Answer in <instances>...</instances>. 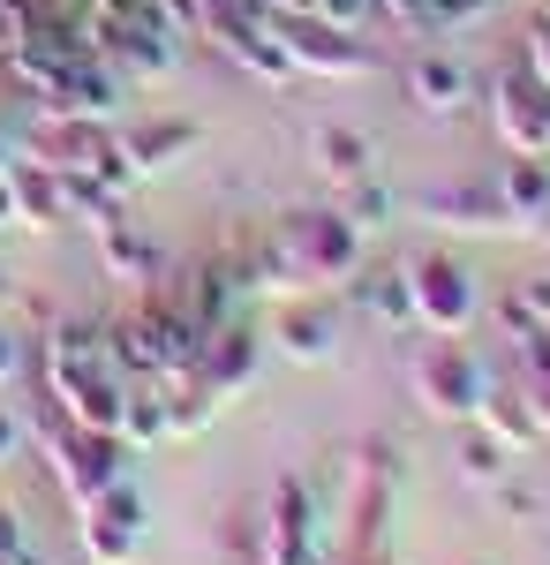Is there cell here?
<instances>
[{"instance_id": "6da1fadb", "label": "cell", "mask_w": 550, "mask_h": 565, "mask_svg": "<svg viewBox=\"0 0 550 565\" xmlns=\"http://www.w3.org/2000/svg\"><path fill=\"white\" fill-rule=\"evenodd\" d=\"M39 452H45V476H53V490L84 513L91 498H106L114 482H128V452L121 437H106V430H76L61 407H39Z\"/></svg>"}, {"instance_id": "7a4b0ae2", "label": "cell", "mask_w": 550, "mask_h": 565, "mask_svg": "<svg viewBox=\"0 0 550 565\" xmlns=\"http://www.w3.org/2000/svg\"><path fill=\"white\" fill-rule=\"evenodd\" d=\"M106 348H114V362H121L128 377L167 385V377H197L204 332H197V324H181L159 295H144L128 317H114V324H106Z\"/></svg>"}, {"instance_id": "3957f363", "label": "cell", "mask_w": 550, "mask_h": 565, "mask_svg": "<svg viewBox=\"0 0 550 565\" xmlns=\"http://www.w3.org/2000/svg\"><path fill=\"white\" fill-rule=\"evenodd\" d=\"M408 385H415V407H423L430 423H475V407L490 392V370L461 340H430L415 354V370H408Z\"/></svg>"}, {"instance_id": "277c9868", "label": "cell", "mask_w": 550, "mask_h": 565, "mask_svg": "<svg viewBox=\"0 0 550 565\" xmlns=\"http://www.w3.org/2000/svg\"><path fill=\"white\" fill-rule=\"evenodd\" d=\"M400 271H408V309H415V324L430 340H461L483 317V287H475V271L461 257H415Z\"/></svg>"}, {"instance_id": "5b68a950", "label": "cell", "mask_w": 550, "mask_h": 565, "mask_svg": "<svg viewBox=\"0 0 550 565\" xmlns=\"http://www.w3.org/2000/svg\"><path fill=\"white\" fill-rule=\"evenodd\" d=\"M279 45H287V61H295V76H332V84H355V76H370L378 68V53L355 39V31H332V23H317V15H264Z\"/></svg>"}, {"instance_id": "8992f818", "label": "cell", "mask_w": 550, "mask_h": 565, "mask_svg": "<svg viewBox=\"0 0 550 565\" xmlns=\"http://www.w3.org/2000/svg\"><path fill=\"white\" fill-rule=\"evenodd\" d=\"M144 527H151L144 498H136L128 482H114L106 498H91L84 513H76V551H84L91 565H128L144 551Z\"/></svg>"}, {"instance_id": "52a82bcc", "label": "cell", "mask_w": 550, "mask_h": 565, "mask_svg": "<svg viewBox=\"0 0 550 565\" xmlns=\"http://www.w3.org/2000/svg\"><path fill=\"white\" fill-rule=\"evenodd\" d=\"M256 565H317V505L302 476L272 482V505H264V535H256Z\"/></svg>"}, {"instance_id": "ba28073f", "label": "cell", "mask_w": 550, "mask_h": 565, "mask_svg": "<svg viewBox=\"0 0 550 565\" xmlns=\"http://www.w3.org/2000/svg\"><path fill=\"white\" fill-rule=\"evenodd\" d=\"M159 302L181 317V324H197V332H219L226 317H242V287L226 279V264H189V271H167L159 287H151Z\"/></svg>"}, {"instance_id": "9c48e42d", "label": "cell", "mask_w": 550, "mask_h": 565, "mask_svg": "<svg viewBox=\"0 0 550 565\" xmlns=\"http://www.w3.org/2000/svg\"><path fill=\"white\" fill-rule=\"evenodd\" d=\"M256 362H264V332H256L250 317H226L219 332H204V354H197V385L212 392V399H234V392L256 377Z\"/></svg>"}, {"instance_id": "30bf717a", "label": "cell", "mask_w": 550, "mask_h": 565, "mask_svg": "<svg viewBox=\"0 0 550 565\" xmlns=\"http://www.w3.org/2000/svg\"><path fill=\"white\" fill-rule=\"evenodd\" d=\"M490 129H498V143H506L512 159H550V98L528 84V68L498 84V98H490Z\"/></svg>"}, {"instance_id": "8fae6325", "label": "cell", "mask_w": 550, "mask_h": 565, "mask_svg": "<svg viewBox=\"0 0 550 565\" xmlns=\"http://www.w3.org/2000/svg\"><path fill=\"white\" fill-rule=\"evenodd\" d=\"M423 218L453 226V234H528V226L498 204L490 181H437V189H423Z\"/></svg>"}, {"instance_id": "7c38bea8", "label": "cell", "mask_w": 550, "mask_h": 565, "mask_svg": "<svg viewBox=\"0 0 550 565\" xmlns=\"http://www.w3.org/2000/svg\"><path fill=\"white\" fill-rule=\"evenodd\" d=\"M121 106H128V76L114 61H84L39 98V114H68V121H114Z\"/></svg>"}, {"instance_id": "4fadbf2b", "label": "cell", "mask_w": 550, "mask_h": 565, "mask_svg": "<svg viewBox=\"0 0 550 565\" xmlns=\"http://www.w3.org/2000/svg\"><path fill=\"white\" fill-rule=\"evenodd\" d=\"M400 90H408V106H415V114H437V121H445V114H461L467 98H475V76H467L453 53H437V45H430V53H415V61L400 68Z\"/></svg>"}, {"instance_id": "5bb4252c", "label": "cell", "mask_w": 550, "mask_h": 565, "mask_svg": "<svg viewBox=\"0 0 550 565\" xmlns=\"http://www.w3.org/2000/svg\"><path fill=\"white\" fill-rule=\"evenodd\" d=\"M475 430L498 437L512 460H520V452H536V445H543V415L528 407V392H520V385H498V377H490L483 407H475Z\"/></svg>"}, {"instance_id": "9a60e30c", "label": "cell", "mask_w": 550, "mask_h": 565, "mask_svg": "<svg viewBox=\"0 0 550 565\" xmlns=\"http://www.w3.org/2000/svg\"><path fill=\"white\" fill-rule=\"evenodd\" d=\"M98 264H106V271H114L121 287H136V295H151V287L167 279V249H159V242H151L144 226H128V218L98 234Z\"/></svg>"}, {"instance_id": "2e32d148", "label": "cell", "mask_w": 550, "mask_h": 565, "mask_svg": "<svg viewBox=\"0 0 550 565\" xmlns=\"http://www.w3.org/2000/svg\"><path fill=\"white\" fill-rule=\"evenodd\" d=\"M219 53H226L234 68H250L264 90H287V84H295V61H287V45H279V31H272L264 15H250V23H242L234 39L219 45Z\"/></svg>"}, {"instance_id": "e0dca14e", "label": "cell", "mask_w": 550, "mask_h": 565, "mask_svg": "<svg viewBox=\"0 0 550 565\" xmlns=\"http://www.w3.org/2000/svg\"><path fill=\"white\" fill-rule=\"evenodd\" d=\"M8 189H15V226H23V234L68 226V218H61V174H53V167H39V159H8Z\"/></svg>"}, {"instance_id": "ac0fdd59", "label": "cell", "mask_w": 550, "mask_h": 565, "mask_svg": "<svg viewBox=\"0 0 550 565\" xmlns=\"http://www.w3.org/2000/svg\"><path fill=\"white\" fill-rule=\"evenodd\" d=\"M272 340H279L287 362H332V354H339V324H332V309L287 302L279 317H272Z\"/></svg>"}, {"instance_id": "d6986e66", "label": "cell", "mask_w": 550, "mask_h": 565, "mask_svg": "<svg viewBox=\"0 0 550 565\" xmlns=\"http://www.w3.org/2000/svg\"><path fill=\"white\" fill-rule=\"evenodd\" d=\"M121 181H98V174H61V218L68 226H84V234H106V226H121Z\"/></svg>"}, {"instance_id": "ffe728a7", "label": "cell", "mask_w": 550, "mask_h": 565, "mask_svg": "<svg viewBox=\"0 0 550 565\" xmlns=\"http://www.w3.org/2000/svg\"><path fill=\"white\" fill-rule=\"evenodd\" d=\"M189 143H197V129H189V121H136V129L121 136L128 174H136V181H144V174H167L173 159H189Z\"/></svg>"}, {"instance_id": "44dd1931", "label": "cell", "mask_w": 550, "mask_h": 565, "mask_svg": "<svg viewBox=\"0 0 550 565\" xmlns=\"http://www.w3.org/2000/svg\"><path fill=\"white\" fill-rule=\"evenodd\" d=\"M490 189H498V204L536 234V218L550 212V159H512V151H506V167H498Z\"/></svg>"}, {"instance_id": "7402d4cb", "label": "cell", "mask_w": 550, "mask_h": 565, "mask_svg": "<svg viewBox=\"0 0 550 565\" xmlns=\"http://www.w3.org/2000/svg\"><path fill=\"white\" fill-rule=\"evenodd\" d=\"M512 385L528 392V407L543 415V437H550V332H520L512 340Z\"/></svg>"}, {"instance_id": "603a6c76", "label": "cell", "mask_w": 550, "mask_h": 565, "mask_svg": "<svg viewBox=\"0 0 550 565\" xmlns=\"http://www.w3.org/2000/svg\"><path fill=\"white\" fill-rule=\"evenodd\" d=\"M309 151H317V167H325V174H332L339 189L370 174V136H362V129H339V121H332V129H317V136H309Z\"/></svg>"}, {"instance_id": "cb8c5ba5", "label": "cell", "mask_w": 550, "mask_h": 565, "mask_svg": "<svg viewBox=\"0 0 550 565\" xmlns=\"http://www.w3.org/2000/svg\"><path fill=\"white\" fill-rule=\"evenodd\" d=\"M159 407H167V437H197L226 399H212L197 377H167V385H159Z\"/></svg>"}, {"instance_id": "d4e9b609", "label": "cell", "mask_w": 550, "mask_h": 565, "mask_svg": "<svg viewBox=\"0 0 550 565\" xmlns=\"http://www.w3.org/2000/svg\"><path fill=\"white\" fill-rule=\"evenodd\" d=\"M121 445L128 452H159V445H173L167 437V407H159V385H128V415H121Z\"/></svg>"}, {"instance_id": "484cf974", "label": "cell", "mask_w": 550, "mask_h": 565, "mask_svg": "<svg viewBox=\"0 0 550 565\" xmlns=\"http://www.w3.org/2000/svg\"><path fill=\"white\" fill-rule=\"evenodd\" d=\"M355 302L370 309L384 332H415V309H408V271H378V279H362V287H355Z\"/></svg>"}, {"instance_id": "4316f807", "label": "cell", "mask_w": 550, "mask_h": 565, "mask_svg": "<svg viewBox=\"0 0 550 565\" xmlns=\"http://www.w3.org/2000/svg\"><path fill=\"white\" fill-rule=\"evenodd\" d=\"M453 460H461V482H475V490H498V482L512 476V452L498 445V437H483V430H467Z\"/></svg>"}, {"instance_id": "83f0119b", "label": "cell", "mask_w": 550, "mask_h": 565, "mask_svg": "<svg viewBox=\"0 0 550 565\" xmlns=\"http://www.w3.org/2000/svg\"><path fill=\"white\" fill-rule=\"evenodd\" d=\"M370 23H384L392 39H445L430 0H370Z\"/></svg>"}, {"instance_id": "f1b7e54d", "label": "cell", "mask_w": 550, "mask_h": 565, "mask_svg": "<svg viewBox=\"0 0 550 565\" xmlns=\"http://www.w3.org/2000/svg\"><path fill=\"white\" fill-rule=\"evenodd\" d=\"M339 212H347V226H355V234H378L384 218H392V189H378L370 174L347 181V204H339Z\"/></svg>"}, {"instance_id": "f546056e", "label": "cell", "mask_w": 550, "mask_h": 565, "mask_svg": "<svg viewBox=\"0 0 550 565\" xmlns=\"http://www.w3.org/2000/svg\"><path fill=\"white\" fill-rule=\"evenodd\" d=\"M520 61H528V84L550 98V15H536V23H528V39H520Z\"/></svg>"}, {"instance_id": "4dcf8cb0", "label": "cell", "mask_w": 550, "mask_h": 565, "mask_svg": "<svg viewBox=\"0 0 550 565\" xmlns=\"http://www.w3.org/2000/svg\"><path fill=\"white\" fill-rule=\"evenodd\" d=\"M309 15L332 23V31H362L370 23V0H309Z\"/></svg>"}, {"instance_id": "1f68e13d", "label": "cell", "mask_w": 550, "mask_h": 565, "mask_svg": "<svg viewBox=\"0 0 550 565\" xmlns=\"http://www.w3.org/2000/svg\"><path fill=\"white\" fill-rule=\"evenodd\" d=\"M31 39V0H0V61Z\"/></svg>"}, {"instance_id": "d6a6232c", "label": "cell", "mask_w": 550, "mask_h": 565, "mask_svg": "<svg viewBox=\"0 0 550 565\" xmlns=\"http://www.w3.org/2000/svg\"><path fill=\"white\" fill-rule=\"evenodd\" d=\"M512 302H520V317H528L536 332H550V279H520Z\"/></svg>"}, {"instance_id": "836d02e7", "label": "cell", "mask_w": 550, "mask_h": 565, "mask_svg": "<svg viewBox=\"0 0 550 565\" xmlns=\"http://www.w3.org/2000/svg\"><path fill=\"white\" fill-rule=\"evenodd\" d=\"M490 498H498V505H506L512 521H543V498H536V490H528V482H498V490H490Z\"/></svg>"}, {"instance_id": "e575fe53", "label": "cell", "mask_w": 550, "mask_h": 565, "mask_svg": "<svg viewBox=\"0 0 550 565\" xmlns=\"http://www.w3.org/2000/svg\"><path fill=\"white\" fill-rule=\"evenodd\" d=\"M23 332H15V324H0V385H15V377H23Z\"/></svg>"}, {"instance_id": "d590c367", "label": "cell", "mask_w": 550, "mask_h": 565, "mask_svg": "<svg viewBox=\"0 0 550 565\" xmlns=\"http://www.w3.org/2000/svg\"><path fill=\"white\" fill-rule=\"evenodd\" d=\"M23 445H31V430H23V415H15V407L0 399V468H8V460H15Z\"/></svg>"}, {"instance_id": "8d00e7d4", "label": "cell", "mask_w": 550, "mask_h": 565, "mask_svg": "<svg viewBox=\"0 0 550 565\" xmlns=\"http://www.w3.org/2000/svg\"><path fill=\"white\" fill-rule=\"evenodd\" d=\"M430 8H437V31H461V23H475L490 0H430Z\"/></svg>"}, {"instance_id": "74e56055", "label": "cell", "mask_w": 550, "mask_h": 565, "mask_svg": "<svg viewBox=\"0 0 550 565\" xmlns=\"http://www.w3.org/2000/svg\"><path fill=\"white\" fill-rule=\"evenodd\" d=\"M256 15H309V0H250Z\"/></svg>"}, {"instance_id": "f35d334b", "label": "cell", "mask_w": 550, "mask_h": 565, "mask_svg": "<svg viewBox=\"0 0 550 565\" xmlns=\"http://www.w3.org/2000/svg\"><path fill=\"white\" fill-rule=\"evenodd\" d=\"M332 565H392V551H339Z\"/></svg>"}, {"instance_id": "ab89813d", "label": "cell", "mask_w": 550, "mask_h": 565, "mask_svg": "<svg viewBox=\"0 0 550 565\" xmlns=\"http://www.w3.org/2000/svg\"><path fill=\"white\" fill-rule=\"evenodd\" d=\"M0 226H15V189H8V167H0Z\"/></svg>"}, {"instance_id": "60d3db41", "label": "cell", "mask_w": 550, "mask_h": 565, "mask_svg": "<svg viewBox=\"0 0 550 565\" xmlns=\"http://www.w3.org/2000/svg\"><path fill=\"white\" fill-rule=\"evenodd\" d=\"M91 15H128V8H136V0H84Z\"/></svg>"}, {"instance_id": "b9f144b4", "label": "cell", "mask_w": 550, "mask_h": 565, "mask_svg": "<svg viewBox=\"0 0 550 565\" xmlns=\"http://www.w3.org/2000/svg\"><path fill=\"white\" fill-rule=\"evenodd\" d=\"M0 295H8V271H0Z\"/></svg>"}]
</instances>
